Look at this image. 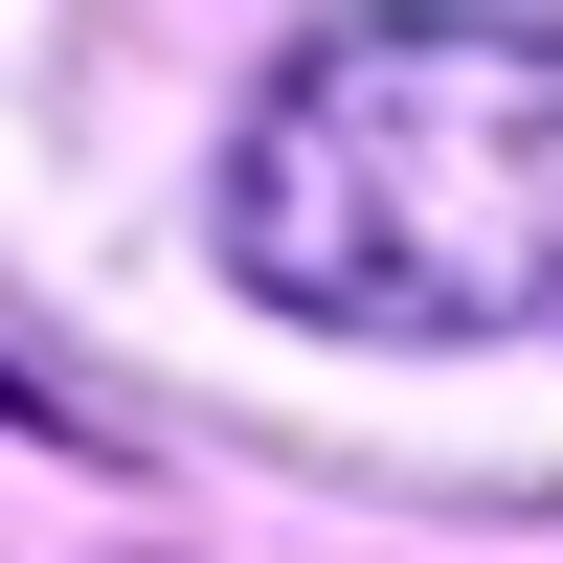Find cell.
I'll use <instances>...</instances> for the list:
<instances>
[{"instance_id": "obj_1", "label": "cell", "mask_w": 563, "mask_h": 563, "mask_svg": "<svg viewBox=\"0 0 563 563\" xmlns=\"http://www.w3.org/2000/svg\"><path fill=\"white\" fill-rule=\"evenodd\" d=\"M225 271L339 339H496L563 294V23H339L225 135Z\"/></svg>"}, {"instance_id": "obj_2", "label": "cell", "mask_w": 563, "mask_h": 563, "mask_svg": "<svg viewBox=\"0 0 563 563\" xmlns=\"http://www.w3.org/2000/svg\"><path fill=\"white\" fill-rule=\"evenodd\" d=\"M0 406H23V361H0Z\"/></svg>"}]
</instances>
